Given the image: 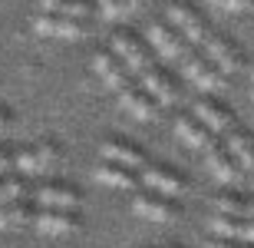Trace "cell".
<instances>
[{
	"label": "cell",
	"mask_w": 254,
	"mask_h": 248,
	"mask_svg": "<svg viewBox=\"0 0 254 248\" xmlns=\"http://www.w3.org/2000/svg\"><path fill=\"white\" fill-rule=\"evenodd\" d=\"M215 212L221 215H245V195H238V192H221L215 199Z\"/></svg>",
	"instance_id": "obj_26"
},
{
	"label": "cell",
	"mask_w": 254,
	"mask_h": 248,
	"mask_svg": "<svg viewBox=\"0 0 254 248\" xmlns=\"http://www.w3.org/2000/svg\"><path fill=\"white\" fill-rule=\"evenodd\" d=\"M191 116H195L198 123H205L215 136H221L225 129H231V126L238 123L235 113H231L228 106H221L218 99H211V96H201V99L191 106Z\"/></svg>",
	"instance_id": "obj_14"
},
{
	"label": "cell",
	"mask_w": 254,
	"mask_h": 248,
	"mask_svg": "<svg viewBox=\"0 0 254 248\" xmlns=\"http://www.w3.org/2000/svg\"><path fill=\"white\" fill-rule=\"evenodd\" d=\"M116 93H119V106H123L126 113H132L135 119H142V123H145V119H155L159 109H162V106L139 86V80H135V77H132L123 89H116Z\"/></svg>",
	"instance_id": "obj_12"
},
{
	"label": "cell",
	"mask_w": 254,
	"mask_h": 248,
	"mask_svg": "<svg viewBox=\"0 0 254 248\" xmlns=\"http://www.w3.org/2000/svg\"><path fill=\"white\" fill-rule=\"evenodd\" d=\"M169 27H172V30H179V33L189 40L191 47H205V40L211 37V33H208L205 17H201L195 7L182 3V0L169 3Z\"/></svg>",
	"instance_id": "obj_2"
},
{
	"label": "cell",
	"mask_w": 254,
	"mask_h": 248,
	"mask_svg": "<svg viewBox=\"0 0 254 248\" xmlns=\"http://www.w3.org/2000/svg\"><path fill=\"white\" fill-rule=\"evenodd\" d=\"M235 248H254L251 242H235Z\"/></svg>",
	"instance_id": "obj_34"
},
{
	"label": "cell",
	"mask_w": 254,
	"mask_h": 248,
	"mask_svg": "<svg viewBox=\"0 0 254 248\" xmlns=\"http://www.w3.org/2000/svg\"><path fill=\"white\" fill-rule=\"evenodd\" d=\"M221 146H225V149L235 156L245 169H254V136L248 133V129H241V126L235 123L231 129L221 133Z\"/></svg>",
	"instance_id": "obj_18"
},
{
	"label": "cell",
	"mask_w": 254,
	"mask_h": 248,
	"mask_svg": "<svg viewBox=\"0 0 254 248\" xmlns=\"http://www.w3.org/2000/svg\"><path fill=\"white\" fill-rule=\"evenodd\" d=\"M33 225L43 235L60 239V235H76L79 225H83V219H79L76 209H37L33 212Z\"/></svg>",
	"instance_id": "obj_7"
},
{
	"label": "cell",
	"mask_w": 254,
	"mask_h": 248,
	"mask_svg": "<svg viewBox=\"0 0 254 248\" xmlns=\"http://www.w3.org/2000/svg\"><path fill=\"white\" fill-rule=\"evenodd\" d=\"M37 7L43 13H63V17H76V20L93 17V3L89 0H37Z\"/></svg>",
	"instance_id": "obj_21"
},
{
	"label": "cell",
	"mask_w": 254,
	"mask_h": 248,
	"mask_svg": "<svg viewBox=\"0 0 254 248\" xmlns=\"http://www.w3.org/2000/svg\"><path fill=\"white\" fill-rule=\"evenodd\" d=\"M132 212L139 219H149V222H172V219H179V202L162 195V192L145 189V192L132 195Z\"/></svg>",
	"instance_id": "obj_4"
},
{
	"label": "cell",
	"mask_w": 254,
	"mask_h": 248,
	"mask_svg": "<svg viewBox=\"0 0 254 248\" xmlns=\"http://www.w3.org/2000/svg\"><path fill=\"white\" fill-rule=\"evenodd\" d=\"M93 73L103 80L109 89H123V86L132 80V73L126 70V63L116 57L113 50H96L93 53Z\"/></svg>",
	"instance_id": "obj_15"
},
{
	"label": "cell",
	"mask_w": 254,
	"mask_h": 248,
	"mask_svg": "<svg viewBox=\"0 0 254 248\" xmlns=\"http://www.w3.org/2000/svg\"><path fill=\"white\" fill-rule=\"evenodd\" d=\"M33 30L40 37H57V40H79L86 33L83 20L63 17V13H43V10H37V17H33Z\"/></svg>",
	"instance_id": "obj_10"
},
{
	"label": "cell",
	"mask_w": 254,
	"mask_h": 248,
	"mask_svg": "<svg viewBox=\"0 0 254 248\" xmlns=\"http://www.w3.org/2000/svg\"><path fill=\"white\" fill-rule=\"evenodd\" d=\"M149 47H155V53H159L162 60H175V63H182V60L195 50L189 40L182 37L179 30H172L169 23H152L149 27Z\"/></svg>",
	"instance_id": "obj_5"
},
{
	"label": "cell",
	"mask_w": 254,
	"mask_h": 248,
	"mask_svg": "<svg viewBox=\"0 0 254 248\" xmlns=\"http://www.w3.org/2000/svg\"><path fill=\"white\" fill-rule=\"evenodd\" d=\"M205 57L211 60V63H215L218 70H221V73H235L238 67H241V50L235 47V43H231V40L228 37H218V33H211V37L205 40Z\"/></svg>",
	"instance_id": "obj_16"
},
{
	"label": "cell",
	"mask_w": 254,
	"mask_h": 248,
	"mask_svg": "<svg viewBox=\"0 0 254 248\" xmlns=\"http://www.w3.org/2000/svg\"><path fill=\"white\" fill-rule=\"evenodd\" d=\"M175 133H179V139L185 146H191V149H205V146H211L218 139V136L211 133L205 123H198L191 113H179L175 116Z\"/></svg>",
	"instance_id": "obj_17"
},
{
	"label": "cell",
	"mask_w": 254,
	"mask_h": 248,
	"mask_svg": "<svg viewBox=\"0 0 254 248\" xmlns=\"http://www.w3.org/2000/svg\"><path fill=\"white\" fill-rule=\"evenodd\" d=\"M182 73H185V80H189L195 89H201V93H218V89H225V73L211 63V60L205 57V53H195L191 50L189 57L182 60Z\"/></svg>",
	"instance_id": "obj_1"
},
{
	"label": "cell",
	"mask_w": 254,
	"mask_h": 248,
	"mask_svg": "<svg viewBox=\"0 0 254 248\" xmlns=\"http://www.w3.org/2000/svg\"><path fill=\"white\" fill-rule=\"evenodd\" d=\"M165 248H182V245H165Z\"/></svg>",
	"instance_id": "obj_35"
},
{
	"label": "cell",
	"mask_w": 254,
	"mask_h": 248,
	"mask_svg": "<svg viewBox=\"0 0 254 248\" xmlns=\"http://www.w3.org/2000/svg\"><path fill=\"white\" fill-rule=\"evenodd\" d=\"M96 7H99V13H103L106 20H119V17L129 13L123 0H96Z\"/></svg>",
	"instance_id": "obj_27"
},
{
	"label": "cell",
	"mask_w": 254,
	"mask_h": 248,
	"mask_svg": "<svg viewBox=\"0 0 254 248\" xmlns=\"http://www.w3.org/2000/svg\"><path fill=\"white\" fill-rule=\"evenodd\" d=\"M7 169H13V156H10L7 146L0 143V172H7Z\"/></svg>",
	"instance_id": "obj_30"
},
{
	"label": "cell",
	"mask_w": 254,
	"mask_h": 248,
	"mask_svg": "<svg viewBox=\"0 0 254 248\" xmlns=\"http://www.w3.org/2000/svg\"><path fill=\"white\" fill-rule=\"evenodd\" d=\"M13 156V169L20 172V175H37L40 172V163H37V156H33V146H20L17 153H10Z\"/></svg>",
	"instance_id": "obj_25"
},
{
	"label": "cell",
	"mask_w": 254,
	"mask_h": 248,
	"mask_svg": "<svg viewBox=\"0 0 254 248\" xmlns=\"http://www.w3.org/2000/svg\"><path fill=\"white\" fill-rule=\"evenodd\" d=\"M241 242H251L254 245V219H245V225H241Z\"/></svg>",
	"instance_id": "obj_31"
},
{
	"label": "cell",
	"mask_w": 254,
	"mask_h": 248,
	"mask_svg": "<svg viewBox=\"0 0 254 248\" xmlns=\"http://www.w3.org/2000/svg\"><path fill=\"white\" fill-rule=\"evenodd\" d=\"M10 133H13V113L0 106V139H3V136H10Z\"/></svg>",
	"instance_id": "obj_29"
},
{
	"label": "cell",
	"mask_w": 254,
	"mask_h": 248,
	"mask_svg": "<svg viewBox=\"0 0 254 248\" xmlns=\"http://www.w3.org/2000/svg\"><path fill=\"white\" fill-rule=\"evenodd\" d=\"M30 146H33V156L40 163V172H53L60 165V159H63V149H60V143L53 136H40L37 143H30Z\"/></svg>",
	"instance_id": "obj_22"
},
{
	"label": "cell",
	"mask_w": 254,
	"mask_h": 248,
	"mask_svg": "<svg viewBox=\"0 0 254 248\" xmlns=\"http://www.w3.org/2000/svg\"><path fill=\"white\" fill-rule=\"evenodd\" d=\"M201 153H205L208 172H211L218 182H225V185H238V182H241V175H245V165H241L235 156H231L225 146H221V139H215L211 146H205Z\"/></svg>",
	"instance_id": "obj_6"
},
{
	"label": "cell",
	"mask_w": 254,
	"mask_h": 248,
	"mask_svg": "<svg viewBox=\"0 0 254 248\" xmlns=\"http://www.w3.org/2000/svg\"><path fill=\"white\" fill-rule=\"evenodd\" d=\"M245 219H254V199H245Z\"/></svg>",
	"instance_id": "obj_32"
},
{
	"label": "cell",
	"mask_w": 254,
	"mask_h": 248,
	"mask_svg": "<svg viewBox=\"0 0 254 248\" xmlns=\"http://www.w3.org/2000/svg\"><path fill=\"white\" fill-rule=\"evenodd\" d=\"M215 7L221 10H231V13H245V10H251V0H211Z\"/></svg>",
	"instance_id": "obj_28"
},
{
	"label": "cell",
	"mask_w": 254,
	"mask_h": 248,
	"mask_svg": "<svg viewBox=\"0 0 254 248\" xmlns=\"http://www.w3.org/2000/svg\"><path fill=\"white\" fill-rule=\"evenodd\" d=\"M241 225H245V215H221V212H215V219H211V232L221 235V239L241 242Z\"/></svg>",
	"instance_id": "obj_24"
},
{
	"label": "cell",
	"mask_w": 254,
	"mask_h": 248,
	"mask_svg": "<svg viewBox=\"0 0 254 248\" xmlns=\"http://www.w3.org/2000/svg\"><path fill=\"white\" fill-rule=\"evenodd\" d=\"M142 182H145V189L162 192L169 199H179L189 192V179L172 165H142Z\"/></svg>",
	"instance_id": "obj_8"
},
{
	"label": "cell",
	"mask_w": 254,
	"mask_h": 248,
	"mask_svg": "<svg viewBox=\"0 0 254 248\" xmlns=\"http://www.w3.org/2000/svg\"><path fill=\"white\" fill-rule=\"evenodd\" d=\"M13 199H30V189H27V175H7L0 172V205L3 202H13Z\"/></svg>",
	"instance_id": "obj_23"
},
{
	"label": "cell",
	"mask_w": 254,
	"mask_h": 248,
	"mask_svg": "<svg viewBox=\"0 0 254 248\" xmlns=\"http://www.w3.org/2000/svg\"><path fill=\"white\" fill-rule=\"evenodd\" d=\"M96 179L103 182V185H109V189H139L135 169H126V165L109 163V159H103V163L96 165Z\"/></svg>",
	"instance_id": "obj_19"
},
{
	"label": "cell",
	"mask_w": 254,
	"mask_h": 248,
	"mask_svg": "<svg viewBox=\"0 0 254 248\" xmlns=\"http://www.w3.org/2000/svg\"><path fill=\"white\" fill-rule=\"evenodd\" d=\"M109 50L126 63V70H129L132 77L152 63V47H149V43H142L139 33H132V30H116V33H113V47H109Z\"/></svg>",
	"instance_id": "obj_3"
},
{
	"label": "cell",
	"mask_w": 254,
	"mask_h": 248,
	"mask_svg": "<svg viewBox=\"0 0 254 248\" xmlns=\"http://www.w3.org/2000/svg\"><path fill=\"white\" fill-rule=\"evenodd\" d=\"M33 205L27 199H13L0 205V232H13V229H27L33 225Z\"/></svg>",
	"instance_id": "obj_20"
},
{
	"label": "cell",
	"mask_w": 254,
	"mask_h": 248,
	"mask_svg": "<svg viewBox=\"0 0 254 248\" xmlns=\"http://www.w3.org/2000/svg\"><path fill=\"white\" fill-rule=\"evenodd\" d=\"M99 153H103V159L119 163V165H126V169H142V165H145L142 146H135L132 139H123V136H106L103 146H99Z\"/></svg>",
	"instance_id": "obj_13"
},
{
	"label": "cell",
	"mask_w": 254,
	"mask_h": 248,
	"mask_svg": "<svg viewBox=\"0 0 254 248\" xmlns=\"http://www.w3.org/2000/svg\"><path fill=\"white\" fill-rule=\"evenodd\" d=\"M123 3H126V10H139L142 7V0H123Z\"/></svg>",
	"instance_id": "obj_33"
},
{
	"label": "cell",
	"mask_w": 254,
	"mask_h": 248,
	"mask_svg": "<svg viewBox=\"0 0 254 248\" xmlns=\"http://www.w3.org/2000/svg\"><path fill=\"white\" fill-rule=\"evenodd\" d=\"M135 80H139V86L159 106H175V99H179V86H175V80H172L162 67L149 63L145 70H139V73H135Z\"/></svg>",
	"instance_id": "obj_9"
},
{
	"label": "cell",
	"mask_w": 254,
	"mask_h": 248,
	"mask_svg": "<svg viewBox=\"0 0 254 248\" xmlns=\"http://www.w3.org/2000/svg\"><path fill=\"white\" fill-rule=\"evenodd\" d=\"M37 199L40 209H76L83 205V195L76 185H66V182H43L37 192H30Z\"/></svg>",
	"instance_id": "obj_11"
}]
</instances>
